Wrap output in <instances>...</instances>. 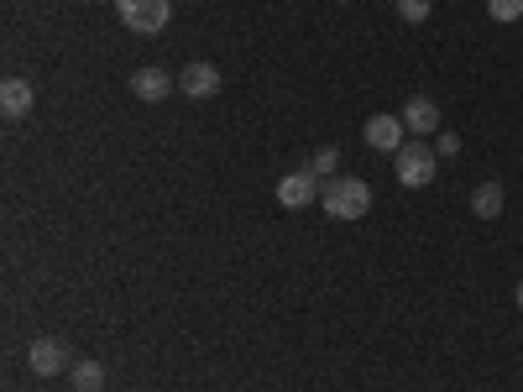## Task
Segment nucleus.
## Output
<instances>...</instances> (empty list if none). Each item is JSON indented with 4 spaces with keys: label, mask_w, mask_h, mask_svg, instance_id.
Returning a JSON list of instances; mask_svg holds the SVG:
<instances>
[{
    "label": "nucleus",
    "mask_w": 523,
    "mask_h": 392,
    "mask_svg": "<svg viewBox=\"0 0 523 392\" xmlns=\"http://www.w3.org/2000/svg\"><path fill=\"white\" fill-rule=\"evenodd\" d=\"M435 152H440V157H456V152H461V136H456V131H440V136H435Z\"/></svg>",
    "instance_id": "16"
},
{
    "label": "nucleus",
    "mask_w": 523,
    "mask_h": 392,
    "mask_svg": "<svg viewBox=\"0 0 523 392\" xmlns=\"http://www.w3.org/2000/svg\"><path fill=\"white\" fill-rule=\"evenodd\" d=\"M403 126L414 131V136H429V131H440V105L429 100V95H414L403 105Z\"/></svg>",
    "instance_id": "10"
},
{
    "label": "nucleus",
    "mask_w": 523,
    "mask_h": 392,
    "mask_svg": "<svg viewBox=\"0 0 523 392\" xmlns=\"http://www.w3.org/2000/svg\"><path fill=\"white\" fill-rule=\"evenodd\" d=\"M340 6H346V0H340Z\"/></svg>",
    "instance_id": "18"
},
{
    "label": "nucleus",
    "mask_w": 523,
    "mask_h": 392,
    "mask_svg": "<svg viewBox=\"0 0 523 392\" xmlns=\"http://www.w3.org/2000/svg\"><path fill=\"white\" fill-rule=\"evenodd\" d=\"M403 115H372L367 121V147H377V152H398L403 147Z\"/></svg>",
    "instance_id": "9"
},
{
    "label": "nucleus",
    "mask_w": 523,
    "mask_h": 392,
    "mask_svg": "<svg viewBox=\"0 0 523 392\" xmlns=\"http://www.w3.org/2000/svg\"><path fill=\"white\" fill-rule=\"evenodd\" d=\"M487 11H492V21H518L523 0H487Z\"/></svg>",
    "instance_id": "15"
},
{
    "label": "nucleus",
    "mask_w": 523,
    "mask_h": 392,
    "mask_svg": "<svg viewBox=\"0 0 523 392\" xmlns=\"http://www.w3.org/2000/svg\"><path fill=\"white\" fill-rule=\"evenodd\" d=\"M32 105H37V95H32L27 79H6V84H0V115H6V121H27Z\"/></svg>",
    "instance_id": "8"
},
{
    "label": "nucleus",
    "mask_w": 523,
    "mask_h": 392,
    "mask_svg": "<svg viewBox=\"0 0 523 392\" xmlns=\"http://www.w3.org/2000/svg\"><path fill=\"white\" fill-rule=\"evenodd\" d=\"M393 173H398L403 189H429V183H435V173H440V152L424 147V142H403V147L393 152Z\"/></svg>",
    "instance_id": "2"
},
{
    "label": "nucleus",
    "mask_w": 523,
    "mask_h": 392,
    "mask_svg": "<svg viewBox=\"0 0 523 392\" xmlns=\"http://www.w3.org/2000/svg\"><path fill=\"white\" fill-rule=\"evenodd\" d=\"M116 11L126 21V32L157 37V32L168 27V16H173V0H116Z\"/></svg>",
    "instance_id": "3"
},
{
    "label": "nucleus",
    "mask_w": 523,
    "mask_h": 392,
    "mask_svg": "<svg viewBox=\"0 0 523 392\" xmlns=\"http://www.w3.org/2000/svg\"><path fill=\"white\" fill-rule=\"evenodd\" d=\"M173 89H178V74H168L163 63H147V68H136V74H131V95L147 100V105H163Z\"/></svg>",
    "instance_id": "5"
},
{
    "label": "nucleus",
    "mask_w": 523,
    "mask_h": 392,
    "mask_svg": "<svg viewBox=\"0 0 523 392\" xmlns=\"http://www.w3.org/2000/svg\"><path fill=\"white\" fill-rule=\"evenodd\" d=\"M314 199H320V178H314L309 168L278 178V204L283 210H304V204H314Z\"/></svg>",
    "instance_id": "6"
},
{
    "label": "nucleus",
    "mask_w": 523,
    "mask_h": 392,
    "mask_svg": "<svg viewBox=\"0 0 523 392\" xmlns=\"http://www.w3.org/2000/svg\"><path fill=\"white\" fill-rule=\"evenodd\" d=\"M178 89H184L189 100H210V95H220V68H215V63H189V68H178Z\"/></svg>",
    "instance_id": "7"
},
{
    "label": "nucleus",
    "mask_w": 523,
    "mask_h": 392,
    "mask_svg": "<svg viewBox=\"0 0 523 392\" xmlns=\"http://www.w3.org/2000/svg\"><path fill=\"white\" fill-rule=\"evenodd\" d=\"M429 11H435L429 0H398V16L408 21V27H419V21H429Z\"/></svg>",
    "instance_id": "14"
},
{
    "label": "nucleus",
    "mask_w": 523,
    "mask_h": 392,
    "mask_svg": "<svg viewBox=\"0 0 523 392\" xmlns=\"http://www.w3.org/2000/svg\"><path fill=\"white\" fill-rule=\"evenodd\" d=\"M304 168H309L314 178H325V183H330V178H335V168H340V152H335V147H320Z\"/></svg>",
    "instance_id": "13"
},
{
    "label": "nucleus",
    "mask_w": 523,
    "mask_h": 392,
    "mask_svg": "<svg viewBox=\"0 0 523 392\" xmlns=\"http://www.w3.org/2000/svg\"><path fill=\"white\" fill-rule=\"evenodd\" d=\"M68 377H74V392H100V387H105V366L84 356V361L68 366Z\"/></svg>",
    "instance_id": "12"
},
{
    "label": "nucleus",
    "mask_w": 523,
    "mask_h": 392,
    "mask_svg": "<svg viewBox=\"0 0 523 392\" xmlns=\"http://www.w3.org/2000/svg\"><path fill=\"white\" fill-rule=\"evenodd\" d=\"M471 215L476 220H497L503 215V183H476V194H471Z\"/></svg>",
    "instance_id": "11"
},
{
    "label": "nucleus",
    "mask_w": 523,
    "mask_h": 392,
    "mask_svg": "<svg viewBox=\"0 0 523 392\" xmlns=\"http://www.w3.org/2000/svg\"><path fill=\"white\" fill-rule=\"evenodd\" d=\"M320 204L330 220H361L372 210V189H367V178H330L320 189Z\"/></svg>",
    "instance_id": "1"
},
{
    "label": "nucleus",
    "mask_w": 523,
    "mask_h": 392,
    "mask_svg": "<svg viewBox=\"0 0 523 392\" xmlns=\"http://www.w3.org/2000/svg\"><path fill=\"white\" fill-rule=\"evenodd\" d=\"M27 366H32V377H58V372H68V366H74V356H68L63 340L42 335V340L27 345Z\"/></svg>",
    "instance_id": "4"
},
{
    "label": "nucleus",
    "mask_w": 523,
    "mask_h": 392,
    "mask_svg": "<svg viewBox=\"0 0 523 392\" xmlns=\"http://www.w3.org/2000/svg\"><path fill=\"white\" fill-rule=\"evenodd\" d=\"M518 309H523V283H518Z\"/></svg>",
    "instance_id": "17"
}]
</instances>
